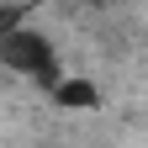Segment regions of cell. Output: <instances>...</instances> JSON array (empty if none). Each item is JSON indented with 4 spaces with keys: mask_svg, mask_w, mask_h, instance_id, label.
I'll return each mask as SVG.
<instances>
[{
    "mask_svg": "<svg viewBox=\"0 0 148 148\" xmlns=\"http://www.w3.org/2000/svg\"><path fill=\"white\" fill-rule=\"evenodd\" d=\"M0 64L16 69V74H32V79H42L48 69H58V64H53V42L42 32H32V27L11 32L5 42H0Z\"/></svg>",
    "mask_w": 148,
    "mask_h": 148,
    "instance_id": "1",
    "label": "cell"
},
{
    "mask_svg": "<svg viewBox=\"0 0 148 148\" xmlns=\"http://www.w3.org/2000/svg\"><path fill=\"white\" fill-rule=\"evenodd\" d=\"M53 101H58V106H95V85H90V79H58Z\"/></svg>",
    "mask_w": 148,
    "mask_h": 148,
    "instance_id": "2",
    "label": "cell"
},
{
    "mask_svg": "<svg viewBox=\"0 0 148 148\" xmlns=\"http://www.w3.org/2000/svg\"><path fill=\"white\" fill-rule=\"evenodd\" d=\"M21 21H27V11H11V5L0 11V42H5L11 32H21Z\"/></svg>",
    "mask_w": 148,
    "mask_h": 148,
    "instance_id": "3",
    "label": "cell"
}]
</instances>
